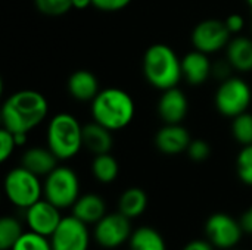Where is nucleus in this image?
Here are the masks:
<instances>
[{
	"mask_svg": "<svg viewBox=\"0 0 252 250\" xmlns=\"http://www.w3.org/2000/svg\"><path fill=\"white\" fill-rule=\"evenodd\" d=\"M230 31L224 21L220 19H205L201 21L192 31V44L196 50L207 55L217 53L227 47L230 38Z\"/></svg>",
	"mask_w": 252,
	"mask_h": 250,
	"instance_id": "6e6552de",
	"label": "nucleus"
},
{
	"mask_svg": "<svg viewBox=\"0 0 252 250\" xmlns=\"http://www.w3.org/2000/svg\"><path fill=\"white\" fill-rule=\"evenodd\" d=\"M72 215L77 217L80 221L90 224H97L106 215V205L105 200L94 193L83 194L77 199L72 206Z\"/></svg>",
	"mask_w": 252,
	"mask_h": 250,
	"instance_id": "a211bd4d",
	"label": "nucleus"
},
{
	"mask_svg": "<svg viewBox=\"0 0 252 250\" xmlns=\"http://www.w3.org/2000/svg\"><path fill=\"white\" fill-rule=\"evenodd\" d=\"M227 60L235 71H252V40L248 37H235L226 47Z\"/></svg>",
	"mask_w": 252,
	"mask_h": 250,
	"instance_id": "aec40b11",
	"label": "nucleus"
},
{
	"mask_svg": "<svg viewBox=\"0 0 252 250\" xmlns=\"http://www.w3.org/2000/svg\"><path fill=\"white\" fill-rule=\"evenodd\" d=\"M66 87L71 97L78 102H92L100 91L97 77L87 69L72 72L68 78Z\"/></svg>",
	"mask_w": 252,
	"mask_h": 250,
	"instance_id": "dca6fc26",
	"label": "nucleus"
},
{
	"mask_svg": "<svg viewBox=\"0 0 252 250\" xmlns=\"http://www.w3.org/2000/svg\"><path fill=\"white\" fill-rule=\"evenodd\" d=\"M183 250H214V246L205 240H193V242L188 243Z\"/></svg>",
	"mask_w": 252,
	"mask_h": 250,
	"instance_id": "72a5a7b5",
	"label": "nucleus"
},
{
	"mask_svg": "<svg viewBox=\"0 0 252 250\" xmlns=\"http://www.w3.org/2000/svg\"><path fill=\"white\" fill-rule=\"evenodd\" d=\"M232 136L242 146L252 144V113L244 112L233 118Z\"/></svg>",
	"mask_w": 252,
	"mask_h": 250,
	"instance_id": "393cba45",
	"label": "nucleus"
},
{
	"mask_svg": "<svg viewBox=\"0 0 252 250\" xmlns=\"http://www.w3.org/2000/svg\"><path fill=\"white\" fill-rule=\"evenodd\" d=\"M188 155L192 161L195 162H204L205 159L210 158L211 155V147L205 140H192L189 147H188Z\"/></svg>",
	"mask_w": 252,
	"mask_h": 250,
	"instance_id": "c756f323",
	"label": "nucleus"
},
{
	"mask_svg": "<svg viewBox=\"0 0 252 250\" xmlns=\"http://www.w3.org/2000/svg\"><path fill=\"white\" fill-rule=\"evenodd\" d=\"M192 139L182 124H165L155 136L157 149L168 156L180 155L188 150Z\"/></svg>",
	"mask_w": 252,
	"mask_h": 250,
	"instance_id": "ddd939ff",
	"label": "nucleus"
},
{
	"mask_svg": "<svg viewBox=\"0 0 252 250\" xmlns=\"http://www.w3.org/2000/svg\"><path fill=\"white\" fill-rule=\"evenodd\" d=\"M130 250H167L164 237L152 227H140L130 237Z\"/></svg>",
	"mask_w": 252,
	"mask_h": 250,
	"instance_id": "4be33fe9",
	"label": "nucleus"
},
{
	"mask_svg": "<svg viewBox=\"0 0 252 250\" xmlns=\"http://www.w3.org/2000/svg\"><path fill=\"white\" fill-rule=\"evenodd\" d=\"M216 108L217 111L227 118H235L250 108L252 102V91L250 84L239 78L230 77L221 81L220 87L216 91Z\"/></svg>",
	"mask_w": 252,
	"mask_h": 250,
	"instance_id": "0eeeda50",
	"label": "nucleus"
},
{
	"mask_svg": "<svg viewBox=\"0 0 252 250\" xmlns=\"http://www.w3.org/2000/svg\"><path fill=\"white\" fill-rule=\"evenodd\" d=\"M224 22H226V27L230 31V34L241 32L244 29V25H245V21H244V18L239 13H233V15L227 16Z\"/></svg>",
	"mask_w": 252,
	"mask_h": 250,
	"instance_id": "473e14b6",
	"label": "nucleus"
},
{
	"mask_svg": "<svg viewBox=\"0 0 252 250\" xmlns=\"http://www.w3.org/2000/svg\"><path fill=\"white\" fill-rule=\"evenodd\" d=\"M90 236L87 224L77 217H65L50 236L52 250H87Z\"/></svg>",
	"mask_w": 252,
	"mask_h": 250,
	"instance_id": "9d476101",
	"label": "nucleus"
},
{
	"mask_svg": "<svg viewBox=\"0 0 252 250\" xmlns=\"http://www.w3.org/2000/svg\"><path fill=\"white\" fill-rule=\"evenodd\" d=\"M133 234L130 218L117 214H106L94 228V239L103 249H115L130 240Z\"/></svg>",
	"mask_w": 252,
	"mask_h": 250,
	"instance_id": "1a4fd4ad",
	"label": "nucleus"
},
{
	"mask_svg": "<svg viewBox=\"0 0 252 250\" xmlns=\"http://www.w3.org/2000/svg\"><path fill=\"white\" fill-rule=\"evenodd\" d=\"M47 147L59 161L72 159L83 146V127L78 119L66 112L56 113L47 125Z\"/></svg>",
	"mask_w": 252,
	"mask_h": 250,
	"instance_id": "20e7f679",
	"label": "nucleus"
},
{
	"mask_svg": "<svg viewBox=\"0 0 252 250\" xmlns=\"http://www.w3.org/2000/svg\"><path fill=\"white\" fill-rule=\"evenodd\" d=\"M244 227L227 214H214L205 224L208 242L219 249H233L241 237Z\"/></svg>",
	"mask_w": 252,
	"mask_h": 250,
	"instance_id": "9b49d317",
	"label": "nucleus"
},
{
	"mask_svg": "<svg viewBox=\"0 0 252 250\" xmlns=\"http://www.w3.org/2000/svg\"><path fill=\"white\" fill-rule=\"evenodd\" d=\"M24 234L22 227L18 220L12 217H4L0 221V249L12 250L19 237Z\"/></svg>",
	"mask_w": 252,
	"mask_h": 250,
	"instance_id": "b1692460",
	"label": "nucleus"
},
{
	"mask_svg": "<svg viewBox=\"0 0 252 250\" xmlns=\"http://www.w3.org/2000/svg\"><path fill=\"white\" fill-rule=\"evenodd\" d=\"M236 172L244 184L252 187V144L242 146L236 158Z\"/></svg>",
	"mask_w": 252,
	"mask_h": 250,
	"instance_id": "bb28decb",
	"label": "nucleus"
},
{
	"mask_svg": "<svg viewBox=\"0 0 252 250\" xmlns=\"http://www.w3.org/2000/svg\"><path fill=\"white\" fill-rule=\"evenodd\" d=\"M183 78L193 87L202 85L213 74V63L208 55L199 50H192L186 53L182 59Z\"/></svg>",
	"mask_w": 252,
	"mask_h": 250,
	"instance_id": "2eb2a0df",
	"label": "nucleus"
},
{
	"mask_svg": "<svg viewBox=\"0 0 252 250\" xmlns=\"http://www.w3.org/2000/svg\"><path fill=\"white\" fill-rule=\"evenodd\" d=\"M232 71H233V66L230 65V62H229L227 59H226V60H220V62H217V63L213 65V74H214L217 78H220L221 81L230 78V77H232V75H230Z\"/></svg>",
	"mask_w": 252,
	"mask_h": 250,
	"instance_id": "2f4dec72",
	"label": "nucleus"
},
{
	"mask_svg": "<svg viewBox=\"0 0 252 250\" xmlns=\"http://www.w3.org/2000/svg\"><path fill=\"white\" fill-rule=\"evenodd\" d=\"M47 113L49 102L41 93L35 90H19L3 102L0 118L6 130L28 134L46 119Z\"/></svg>",
	"mask_w": 252,
	"mask_h": 250,
	"instance_id": "f257e3e1",
	"label": "nucleus"
},
{
	"mask_svg": "<svg viewBox=\"0 0 252 250\" xmlns=\"http://www.w3.org/2000/svg\"><path fill=\"white\" fill-rule=\"evenodd\" d=\"M242 227L245 231H250L252 234V208L245 214V217L242 220Z\"/></svg>",
	"mask_w": 252,
	"mask_h": 250,
	"instance_id": "f704fd0d",
	"label": "nucleus"
},
{
	"mask_svg": "<svg viewBox=\"0 0 252 250\" xmlns=\"http://www.w3.org/2000/svg\"><path fill=\"white\" fill-rule=\"evenodd\" d=\"M43 194L50 203L59 209L72 208L80 197V181L74 169L68 167H56L46 175Z\"/></svg>",
	"mask_w": 252,
	"mask_h": 250,
	"instance_id": "423d86ee",
	"label": "nucleus"
},
{
	"mask_svg": "<svg viewBox=\"0 0 252 250\" xmlns=\"http://www.w3.org/2000/svg\"><path fill=\"white\" fill-rule=\"evenodd\" d=\"M15 134V141H16V146H24L27 143V134L24 133H13Z\"/></svg>",
	"mask_w": 252,
	"mask_h": 250,
	"instance_id": "e433bc0d",
	"label": "nucleus"
},
{
	"mask_svg": "<svg viewBox=\"0 0 252 250\" xmlns=\"http://www.w3.org/2000/svg\"><path fill=\"white\" fill-rule=\"evenodd\" d=\"M92 118L111 131H118L131 124L136 105L133 97L117 87L100 90L92 100Z\"/></svg>",
	"mask_w": 252,
	"mask_h": 250,
	"instance_id": "f03ea898",
	"label": "nucleus"
},
{
	"mask_svg": "<svg viewBox=\"0 0 252 250\" xmlns=\"http://www.w3.org/2000/svg\"><path fill=\"white\" fill-rule=\"evenodd\" d=\"M142 68L146 81L161 91L177 87L183 78L182 59L170 46L164 43L152 44L145 52Z\"/></svg>",
	"mask_w": 252,
	"mask_h": 250,
	"instance_id": "7ed1b4c3",
	"label": "nucleus"
},
{
	"mask_svg": "<svg viewBox=\"0 0 252 250\" xmlns=\"http://www.w3.org/2000/svg\"><path fill=\"white\" fill-rule=\"evenodd\" d=\"M247 3H248V4L252 7V0H247Z\"/></svg>",
	"mask_w": 252,
	"mask_h": 250,
	"instance_id": "4c0bfd02",
	"label": "nucleus"
},
{
	"mask_svg": "<svg viewBox=\"0 0 252 250\" xmlns=\"http://www.w3.org/2000/svg\"><path fill=\"white\" fill-rule=\"evenodd\" d=\"M93 4V0H72V7L75 9H86Z\"/></svg>",
	"mask_w": 252,
	"mask_h": 250,
	"instance_id": "c9c22d12",
	"label": "nucleus"
},
{
	"mask_svg": "<svg viewBox=\"0 0 252 250\" xmlns=\"http://www.w3.org/2000/svg\"><path fill=\"white\" fill-rule=\"evenodd\" d=\"M131 0H93V6L103 12H118L127 7Z\"/></svg>",
	"mask_w": 252,
	"mask_h": 250,
	"instance_id": "7c9ffc66",
	"label": "nucleus"
},
{
	"mask_svg": "<svg viewBox=\"0 0 252 250\" xmlns=\"http://www.w3.org/2000/svg\"><path fill=\"white\" fill-rule=\"evenodd\" d=\"M146 206H148V196L139 187L127 189L121 194L120 202H118L120 212L123 215H126L127 218H130V220L140 217L146 211Z\"/></svg>",
	"mask_w": 252,
	"mask_h": 250,
	"instance_id": "412c9836",
	"label": "nucleus"
},
{
	"mask_svg": "<svg viewBox=\"0 0 252 250\" xmlns=\"http://www.w3.org/2000/svg\"><path fill=\"white\" fill-rule=\"evenodd\" d=\"M189 111V102L179 87L162 91L158 102V113L164 124H182Z\"/></svg>",
	"mask_w": 252,
	"mask_h": 250,
	"instance_id": "4468645a",
	"label": "nucleus"
},
{
	"mask_svg": "<svg viewBox=\"0 0 252 250\" xmlns=\"http://www.w3.org/2000/svg\"><path fill=\"white\" fill-rule=\"evenodd\" d=\"M16 147L18 146L15 141V134L3 127L0 130V161L6 162L12 156Z\"/></svg>",
	"mask_w": 252,
	"mask_h": 250,
	"instance_id": "c85d7f7f",
	"label": "nucleus"
},
{
	"mask_svg": "<svg viewBox=\"0 0 252 250\" xmlns=\"http://www.w3.org/2000/svg\"><path fill=\"white\" fill-rule=\"evenodd\" d=\"M92 172L99 183L109 184L117 180L120 174V165L111 153L96 155L92 162Z\"/></svg>",
	"mask_w": 252,
	"mask_h": 250,
	"instance_id": "5701e85b",
	"label": "nucleus"
},
{
	"mask_svg": "<svg viewBox=\"0 0 252 250\" xmlns=\"http://www.w3.org/2000/svg\"><path fill=\"white\" fill-rule=\"evenodd\" d=\"M58 161L49 147H31L24 152L21 165L38 177H46L58 167Z\"/></svg>",
	"mask_w": 252,
	"mask_h": 250,
	"instance_id": "f3484780",
	"label": "nucleus"
},
{
	"mask_svg": "<svg viewBox=\"0 0 252 250\" xmlns=\"http://www.w3.org/2000/svg\"><path fill=\"white\" fill-rule=\"evenodd\" d=\"M111 133H112L111 130L100 125L96 121L86 124L83 127V146L94 156L109 153L114 143Z\"/></svg>",
	"mask_w": 252,
	"mask_h": 250,
	"instance_id": "6ab92c4d",
	"label": "nucleus"
},
{
	"mask_svg": "<svg viewBox=\"0 0 252 250\" xmlns=\"http://www.w3.org/2000/svg\"><path fill=\"white\" fill-rule=\"evenodd\" d=\"M25 220L31 231L50 239V236L61 224L62 217L58 206L50 203L47 199H40L28 209H25Z\"/></svg>",
	"mask_w": 252,
	"mask_h": 250,
	"instance_id": "f8f14e48",
	"label": "nucleus"
},
{
	"mask_svg": "<svg viewBox=\"0 0 252 250\" xmlns=\"http://www.w3.org/2000/svg\"><path fill=\"white\" fill-rule=\"evenodd\" d=\"M4 193L9 202L21 209H28L43 196L40 177L22 165L7 172L4 178Z\"/></svg>",
	"mask_w": 252,
	"mask_h": 250,
	"instance_id": "39448f33",
	"label": "nucleus"
},
{
	"mask_svg": "<svg viewBox=\"0 0 252 250\" xmlns=\"http://www.w3.org/2000/svg\"><path fill=\"white\" fill-rule=\"evenodd\" d=\"M35 7L46 16H62L72 7V0H34Z\"/></svg>",
	"mask_w": 252,
	"mask_h": 250,
	"instance_id": "cd10ccee",
	"label": "nucleus"
},
{
	"mask_svg": "<svg viewBox=\"0 0 252 250\" xmlns=\"http://www.w3.org/2000/svg\"><path fill=\"white\" fill-rule=\"evenodd\" d=\"M12 250H52V245L49 237L30 230L19 237Z\"/></svg>",
	"mask_w": 252,
	"mask_h": 250,
	"instance_id": "a878e982",
	"label": "nucleus"
}]
</instances>
